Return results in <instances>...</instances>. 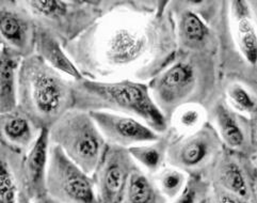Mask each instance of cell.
Returning a JSON list of instances; mask_svg holds the SVG:
<instances>
[{"instance_id": "obj_4", "label": "cell", "mask_w": 257, "mask_h": 203, "mask_svg": "<svg viewBox=\"0 0 257 203\" xmlns=\"http://www.w3.org/2000/svg\"><path fill=\"white\" fill-rule=\"evenodd\" d=\"M73 81L36 54L26 57L19 70L17 108L39 130H49L73 109Z\"/></svg>"}, {"instance_id": "obj_28", "label": "cell", "mask_w": 257, "mask_h": 203, "mask_svg": "<svg viewBox=\"0 0 257 203\" xmlns=\"http://www.w3.org/2000/svg\"><path fill=\"white\" fill-rule=\"evenodd\" d=\"M32 203H62V202H60V201H58L54 198H51L49 194L45 193V194H43V196L39 197L38 199L33 200Z\"/></svg>"}, {"instance_id": "obj_14", "label": "cell", "mask_w": 257, "mask_h": 203, "mask_svg": "<svg viewBox=\"0 0 257 203\" xmlns=\"http://www.w3.org/2000/svg\"><path fill=\"white\" fill-rule=\"evenodd\" d=\"M37 24L23 2L0 0V42L22 59L34 54Z\"/></svg>"}, {"instance_id": "obj_2", "label": "cell", "mask_w": 257, "mask_h": 203, "mask_svg": "<svg viewBox=\"0 0 257 203\" xmlns=\"http://www.w3.org/2000/svg\"><path fill=\"white\" fill-rule=\"evenodd\" d=\"M153 100L169 120L179 107L194 104L208 112L222 95L217 56L177 52L174 60L149 83Z\"/></svg>"}, {"instance_id": "obj_24", "label": "cell", "mask_w": 257, "mask_h": 203, "mask_svg": "<svg viewBox=\"0 0 257 203\" xmlns=\"http://www.w3.org/2000/svg\"><path fill=\"white\" fill-rule=\"evenodd\" d=\"M207 122V111L200 105L179 107L169 120L168 131L172 136H185L198 131Z\"/></svg>"}, {"instance_id": "obj_8", "label": "cell", "mask_w": 257, "mask_h": 203, "mask_svg": "<svg viewBox=\"0 0 257 203\" xmlns=\"http://www.w3.org/2000/svg\"><path fill=\"white\" fill-rule=\"evenodd\" d=\"M216 0H168L177 52L218 57V38L213 28Z\"/></svg>"}, {"instance_id": "obj_22", "label": "cell", "mask_w": 257, "mask_h": 203, "mask_svg": "<svg viewBox=\"0 0 257 203\" xmlns=\"http://www.w3.org/2000/svg\"><path fill=\"white\" fill-rule=\"evenodd\" d=\"M170 139V133L167 131L156 141L135 146L127 150L137 166L153 176L167 165V151Z\"/></svg>"}, {"instance_id": "obj_27", "label": "cell", "mask_w": 257, "mask_h": 203, "mask_svg": "<svg viewBox=\"0 0 257 203\" xmlns=\"http://www.w3.org/2000/svg\"><path fill=\"white\" fill-rule=\"evenodd\" d=\"M201 203H251L225 191L216 185L209 184V188Z\"/></svg>"}, {"instance_id": "obj_19", "label": "cell", "mask_w": 257, "mask_h": 203, "mask_svg": "<svg viewBox=\"0 0 257 203\" xmlns=\"http://www.w3.org/2000/svg\"><path fill=\"white\" fill-rule=\"evenodd\" d=\"M41 130L19 108L0 114V141L22 152H27L38 138Z\"/></svg>"}, {"instance_id": "obj_9", "label": "cell", "mask_w": 257, "mask_h": 203, "mask_svg": "<svg viewBox=\"0 0 257 203\" xmlns=\"http://www.w3.org/2000/svg\"><path fill=\"white\" fill-rule=\"evenodd\" d=\"M170 136L167 165L181 169L188 176H202L205 179L213 160L224 147L208 120L191 134L185 136H172L170 134Z\"/></svg>"}, {"instance_id": "obj_23", "label": "cell", "mask_w": 257, "mask_h": 203, "mask_svg": "<svg viewBox=\"0 0 257 203\" xmlns=\"http://www.w3.org/2000/svg\"><path fill=\"white\" fill-rule=\"evenodd\" d=\"M222 96L234 111L249 118H257V90L238 80L223 82Z\"/></svg>"}, {"instance_id": "obj_21", "label": "cell", "mask_w": 257, "mask_h": 203, "mask_svg": "<svg viewBox=\"0 0 257 203\" xmlns=\"http://www.w3.org/2000/svg\"><path fill=\"white\" fill-rule=\"evenodd\" d=\"M153 176L137 167L128 177L118 203H168Z\"/></svg>"}, {"instance_id": "obj_25", "label": "cell", "mask_w": 257, "mask_h": 203, "mask_svg": "<svg viewBox=\"0 0 257 203\" xmlns=\"http://www.w3.org/2000/svg\"><path fill=\"white\" fill-rule=\"evenodd\" d=\"M153 179L164 197L170 201L176 198L184 190L188 181V175L173 166L166 165L153 175Z\"/></svg>"}, {"instance_id": "obj_3", "label": "cell", "mask_w": 257, "mask_h": 203, "mask_svg": "<svg viewBox=\"0 0 257 203\" xmlns=\"http://www.w3.org/2000/svg\"><path fill=\"white\" fill-rule=\"evenodd\" d=\"M257 2L216 0L213 28L223 82L238 80L257 90Z\"/></svg>"}, {"instance_id": "obj_20", "label": "cell", "mask_w": 257, "mask_h": 203, "mask_svg": "<svg viewBox=\"0 0 257 203\" xmlns=\"http://www.w3.org/2000/svg\"><path fill=\"white\" fill-rule=\"evenodd\" d=\"M22 58L3 48L0 55V114L17 108L19 70Z\"/></svg>"}, {"instance_id": "obj_18", "label": "cell", "mask_w": 257, "mask_h": 203, "mask_svg": "<svg viewBox=\"0 0 257 203\" xmlns=\"http://www.w3.org/2000/svg\"><path fill=\"white\" fill-rule=\"evenodd\" d=\"M34 54L53 69L62 73L73 80L83 78L70 56L65 52L64 46L51 32L37 25L36 45Z\"/></svg>"}, {"instance_id": "obj_17", "label": "cell", "mask_w": 257, "mask_h": 203, "mask_svg": "<svg viewBox=\"0 0 257 203\" xmlns=\"http://www.w3.org/2000/svg\"><path fill=\"white\" fill-rule=\"evenodd\" d=\"M49 147V130H42L36 141L25 154L26 182L32 201L46 193Z\"/></svg>"}, {"instance_id": "obj_16", "label": "cell", "mask_w": 257, "mask_h": 203, "mask_svg": "<svg viewBox=\"0 0 257 203\" xmlns=\"http://www.w3.org/2000/svg\"><path fill=\"white\" fill-rule=\"evenodd\" d=\"M25 154L0 141V203H32L26 182Z\"/></svg>"}, {"instance_id": "obj_15", "label": "cell", "mask_w": 257, "mask_h": 203, "mask_svg": "<svg viewBox=\"0 0 257 203\" xmlns=\"http://www.w3.org/2000/svg\"><path fill=\"white\" fill-rule=\"evenodd\" d=\"M95 122L107 143L125 149L156 141L160 134L133 117L108 112H92Z\"/></svg>"}, {"instance_id": "obj_26", "label": "cell", "mask_w": 257, "mask_h": 203, "mask_svg": "<svg viewBox=\"0 0 257 203\" xmlns=\"http://www.w3.org/2000/svg\"><path fill=\"white\" fill-rule=\"evenodd\" d=\"M209 188V182L202 176H188L181 194L168 203H201Z\"/></svg>"}, {"instance_id": "obj_1", "label": "cell", "mask_w": 257, "mask_h": 203, "mask_svg": "<svg viewBox=\"0 0 257 203\" xmlns=\"http://www.w3.org/2000/svg\"><path fill=\"white\" fill-rule=\"evenodd\" d=\"M64 49L85 78L149 83L177 54L168 0H119Z\"/></svg>"}, {"instance_id": "obj_12", "label": "cell", "mask_w": 257, "mask_h": 203, "mask_svg": "<svg viewBox=\"0 0 257 203\" xmlns=\"http://www.w3.org/2000/svg\"><path fill=\"white\" fill-rule=\"evenodd\" d=\"M207 120L225 148L242 155L256 156L257 118L237 113L221 95L208 109Z\"/></svg>"}, {"instance_id": "obj_5", "label": "cell", "mask_w": 257, "mask_h": 203, "mask_svg": "<svg viewBox=\"0 0 257 203\" xmlns=\"http://www.w3.org/2000/svg\"><path fill=\"white\" fill-rule=\"evenodd\" d=\"M73 109L87 113L108 112L136 118L158 134L169 129L166 117L153 100L149 84L130 79L73 81Z\"/></svg>"}, {"instance_id": "obj_13", "label": "cell", "mask_w": 257, "mask_h": 203, "mask_svg": "<svg viewBox=\"0 0 257 203\" xmlns=\"http://www.w3.org/2000/svg\"><path fill=\"white\" fill-rule=\"evenodd\" d=\"M138 167L127 149L107 143L92 174L97 203H118L128 177Z\"/></svg>"}, {"instance_id": "obj_29", "label": "cell", "mask_w": 257, "mask_h": 203, "mask_svg": "<svg viewBox=\"0 0 257 203\" xmlns=\"http://www.w3.org/2000/svg\"><path fill=\"white\" fill-rule=\"evenodd\" d=\"M2 52H3V44L2 42H0V55H2Z\"/></svg>"}, {"instance_id": "obj_6", "label": "cell", "mask_w": 257, "mask_h": 203, "mask_svg": "<svg viewBox=\"0 0 257 203\" xmlns=\"http://www.w3.org/2000/svg\"><path fill=\"white\" fill-rule=\"evenodd\" d=\"M119 0H25L36 24L70 43L117 7Z\"/></svg>"}, {"instance_id": "obj_11", "label": "cell", "mask_w": 257, "mask_h": 203, "mask_svg": "<svg viewBox=\"0 0 257 203\" xmlns=\"http://www.w3.org/2000/svg\"><path fill=\"white\" fill-rule=\"evenodd\" d=\"M205 179L238 198L256 203V156L239 154L223 147Z\"/></svg>"}, {"instance_id": "obj_7", "label": "cell", "mask_w": 257, "mask_h": 203, "mask_svg": "<svg viewBox=\"0 0 257 203\" xmlns=\"http://www.w3.org/2000/svg\"><path fill=\"white\" fill-rule=\"evenodd\" d=\"M49 142L92 175L104 153L107 142L90 113L71 109L49 129Z\"/></svg>"}, {"instance_id": "obj_10", "label": "cell", "mask_w": 257, "mask_h": 203, "mask_svg": "<svg viewBox=\"0 0 257 203\" xmlns=\"http://www.w3.org/2000/svg\"><path fill=\"white\" fill-rule=\"evenodd\" d=\"M46 193L62 203H97L92 175L68 158L58 146L49 147Z\"/></svg>"}]
</instances>
